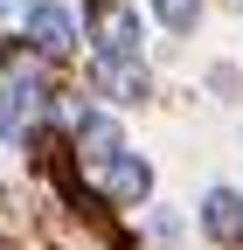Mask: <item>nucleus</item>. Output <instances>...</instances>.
<instances>
[{
  "instance_id": "obj_2",
  "label": "nucleus",
  "mask_w": 243,
  "mask_h": 250,
  "mask_svg": "<svg viewBox=\"0 0 243 250\" xmlns=\"http://www.w3.org/2000/svg\"><path fill=\"white\" fill-rule=\"evenodd\" d=\"M90 49H98V62H125L139 56V14L125 7V0H90Z\"/></svg>"
},
{
  "instance_id": "obj_7",
  "label": "nucleus",
  "mask_w": 243,
  "mask_h": 250,
  "mask_svg": "<svg viewBox=\"0 0 243 250\" xmlns=\"http://www.w3.org/2000/svg\"><path fill=\"white\" fill-rule=\"evenodd\" d=\"M202 236L223 243V250L243 243V195H236V188H208V195H202Z\"/></svg>"
},
{
  "instance_id": "obj_10",
  "label": "nucleus",
  "mask_w": 243,
  "mask_h": 250,
  "mask_svg": "<svg viewBox=\"0 0 243 250\" xmlns=\"http://www.w3.org/2000/svg\"><path fill=\"white\" fill-rule=\"evenodd\" d=\"M0 14H28V0H0Z\"/></svg>"
},
{
  "instance_id": "obj_9",
  "label": "nucleus",
  "mask_w": 243,
  "mask_h": 250,
  "mask_svg": "<svg viewBox=\"0 0 243 250\" xmlns=\"http://www.w3.org/2000/svg\"><path fill=\"white\" fill-rule=\"evenodd\" d=\"M153 7V21L167 28V35H188V28L202 21V0H146Z\"/></svg>"
},
{
  "instance_id": "obj_3",
  "label": "nucleus",
  "mask_w": 243,
  "mask_h": 250,
  "mask_svg": "<svg viewBox=\"0 0 243 250\" xmlns=\"http://www.w3.org/2000/svg\"><path fill=\"white\" fill-rule=\"evenodd\" d=\"M21 35L35 42L42 56H77V42H83V28H77V14L63 7V0H28V14H21Z\"/></svg>"
},
{
  "instance_id": "obj_5",
  "label": "nucleus",
  "mask_w": 243,
  "mask_h": 250,
  "mask_svg": "<svg viewBox=\"0 0 243 250\" xmlns=\"http://www.w3.org/2000/svg\"><path fill=\"white\" fill-rule=\"evenodd\" d=\"M98 195H104L111 208H139L146 195H153V167H146V153H125V146H118L111 160L98 167Z\"/></svg>"
},
{
  "instance_id": "obj_1",
  "label": "nucleus",
  "mask_w": 243,
  "mask_h": 250,
  "mask_svg": "<svg viewBox=\"0 0 243 250\" xmlns=\"http://www.w3.org/2000/svg\"><path fill=\"white\" fill-rule=\"evenodd\" d=\"M56 125H63V104L42 83H0V139L7 146H42Z\"/></svg>"
},
{
  "instance_id": "obj_8",
  "label": "nucleus",
  "mask_w": 243,
  "mask_h": 250,
  "mask_svg": "<svg viewBox=\"0 0 243 250\" xmlns=\"http://www.w3.org/2000/svg\"><path fill=\"white\" fill-rule=\"evenodd\" d=\"M0 83H42V90H56V56H42L35 42H0Z\"/></svg>"
},
{
  "instance_id": "obj_6",
  "label": "nucleus",
  "mask_w": 243,
  "mask_h": 250,
  "mask_svg": "<svg viewBox=\"0 0 243 250\" xmlns=\"http://www.w3.org/2000/svg\"><path fill=\"white\" fill-rule=\"evenodd\" d=\"M90 83H98V98H111V104H146V98H153V77H146L139 56H125V62H98Z\"/></svg>"
},
{
  "instance_id": "obj_4",
  "label": "nucleus",
  "mask_w": 243,
  "mask_h": 250,
  "mask_svg": "<svg viewBox=\"0 0 243 250\" xmlns=\"http://www.w3.org/2000/svg\"><path fill=\"white\" fill-rule=\"evenodd\" d=\"M118 146H125V132H118V118L104 104H77L70 111V153H77L83 167H104Z\"/></svg>"
}]
</instances>
